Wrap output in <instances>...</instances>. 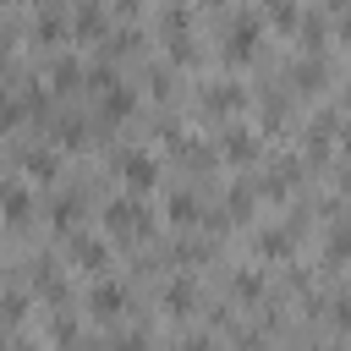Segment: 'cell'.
Masks as SVG:
<instances>
[{"label":"cell","instance_id":"d4e9b609","mask_svg":"<svg viewBox=\"0 0 351 351\" xmlns=\"http://www.w3.org/2000/svg\"><path fill=\"white\" fill-rule=\"evenodd\" d=\"M236 291H241V296H258V291H263V280H258L252 269H241V274H236Z\"/></svg>","mask_w":351,"mask_h":351},{"label":"cell","instance_id":"7402d4cb","mask_svg":"<svg viewBox=\"0 0 351 351\" xmlns=\"http://www.w3.org/2000/svg\"><path fill=\"white\" fill-rule=\"evenodd\" d=\"M82 137H88V126H82L77 115H66V121H60V143H66V148H77Z\"/></svg>","mask_w":351,"mask_h":351},{"label":"cell","instance_id":"44dd1931","mask_svg":"<svg viewBox=\"0 0 351 351\" xmlns=\"http://www.w3.org/2000/svg\"><path fill=\"white\" fill-rule=\"evenodd\" d=\"M22 115H27V104H22L16 93H0V126H16Z\"/></svg>","mask_w":351,"mask_h":351},{"label":"cell","instance_id":"603a6c76","mask_svg":"<svg viewBox=\"0 0 351 351\" xmlns=\"http://www.w3.org/2000/svg\"><path fill=\"white\" fill-rule=\"evenodd\" d=\"M269 16H274V22H280V27H296V22H302V16H296V5H291V0H269Z\"/></svg>","mask_w":351,"mask_h":351},{"label":"cell","instance_id":"d6986e66","mask_svg":"<svg viewBox=\"0 0 351 351\" xmlns=\"http://www.w3.org/2000/svg\"><path fill=\"white\" fill-rule=\"evenodd\" d=\"M346 258H351V230L335 225V230H329V263H346Z\"/></svg>","mask_w":351,"mask_h":351},{"label":"cell","instance_id":"2e32d148","mask_svg":"<svg viewBox=\"0 0 351 351\" xmlns=\"http://www.w3.org/2000/svg\"><path fill=\"white\" fill-rule=\"evenodd\" d=\"M225 214H230V219H247V214H252V186H247V181H236V186L225 192Z\"/></svg>","mask_w":351,"mask_h":351},{"label":"cell","instance_id":"9c48e42d","mask_svg":"<svg viewBox=\"0 0 351 351\" xmlns=\"http://www.w3.org/2000/svg\"><path fill=\"white\" fill-rule=\"evenodd\" d=\"M165 214H170L176 225H197V219H203V203L181 186V192H170V197H165Z\"/></svg>","mask_w":351,"mask_h":351},{"label":"cell","instance_id":"3957f363","mask_svg":"<svg viewBox=\"0 0 351 351\" xmlns=\"http://www.w3.org/2000/svg\"><path fill=\"white\" fill-rule=\"evenodd\" d=\"M132 104H137L132 82H121V77L99 82V115H104V121H126V115H132Z\"/></svg>","mask_w":351,"mask_h":351},{"label":"cell","instance_id":"7a4b0ae2","mask_svg":"<svg viewBox=\"0 0 351 351\" xmlns=\"http://www.w3.org/2000/svg\"><path fill=\"white\" fill-rule=\"evenodd\" d=\"M104 225H110V236H121V241H143V236H148V208H143L137 197H115V203L104 208Z\"/></svg>","mask_w":351,"mask_h":351},{"label":"cell","instance_id":"ac0fdd59","mask_svg":"<svg viewBox=\"0 0 351 351\" xmlns=\"http://www.w3.org/2000/svg\"><path fill=\"white\" fill-rule=\"evenodd\" d=\"M296 82H302L307 93H318V82H324V60H318V55H313V60H302V66H296Z\"/></svg>","mask_w":351,"mask_h":351},{"label":"cell","instance_id":"cb8c5ba5","mask_svg":"<svg viewBox=\"0 0 351 351\" xmlns=\"http://www.w3.org/2000/svg\"><path fill=\"white\" fill-rule=\"evenodd\" d=\"M33 33H38V44H44V38H60V16H55V11H44Z\"/></svg>","mask_w":351,"mask_h":351},{"label":"cell","instance_id":"7c38bea8","mask_svg":"<svg viewBox=\"0 0 351 351\" xmlns=\"http://www.w3.org/2000/svg\"><path fill=\"white\" fill-rule=\"evenodd\" d=\"M49 219H55V230H77V219H82V197H77V192H60L55 208H49Z\"/></svg>","mask_w":351,"mask_h":351},{"label":"cell","instance_id":"4fadbf2b","mask_svg":"<svg viewBox=\"0 0 351 351\" xmlns=\"http://www.w3.org/2000/svg\"><path fill=\"white\" fill-rule=\"evenodd\" d=\"M291 247H296V230H285V225H274V230L258 236V252L263 258H291Z\"/></svg>","mask_w":351,"mask_h":351},{"label":"cell","instance_id":"ba28073f","mask_svg":"<svg viewBox=\"0 0 351 351\" xmlns=\"http://www.w3.org/2000/svg\"><path fill=\"white\" fill-rule=\"evenodd\" d=\"M121 176H126V186H137V192H143V186H154V181H159V165H154L148 154H121Z\"/></svg>","mask_w":351,"mask_h":351},{"label":"cell","instance_id":"4316f807","mask_svg":"<svg viewBox=\"0 0 351 351\" xmlns=\"http://www.w3.org/2000/svg\"><path fill=\"white\" fill-rule=\"evenodd\" d=\"M115 5H121V11H137V5H143V0H115Z\"/></svg>","mask_w":351,"mask_h":351},{"label":"cell","instance_id":"8992f818","mask_svg":"<svg viewBox=\"0 0 351 351\" xmlns=\"http://www.w3.org/2000/svg\"><path fill=\"white\" fill-rule=\"evenodd\" d=\"M0 214H5L11 225H27V219H33V192H27L22 181H0Z\"/></svg>","mask_w":351,"mask_h":351},{"label":"cell","instance_id":"6da1fadb","mask_svg":"<svg viewBox=\"0 0 351 351\" xmlns=\"http://www.w3.org/2000/svg\"><path fill=\"white\" fill-rule=\"evenodd\" d=\"M258 44H263V16H252V11H236L230 16V27H225V60H252L258 55Z\"/></svg>","mask_w":351,"mask_h":351},{"label":"cell","instance_id":"5b68a950","mask_svg":"<svg viewBox=\"0 0 351 351\" xmlns=\"http://www.w3.org/2000/svg\"><path fill=\"white\" fill-rule=\"evenodd\" d=\"M219 154H225L230 165H252V159H258V137H252L247 126H225V132H219Z\"/></svg>","mask_w":351,"mask_h":351},{"label":"cell","instance_id":"52a82bcc","mask_svg":"<svg viewBox=\"0 0 351 351\" xmlns=\"http://www.w3.org/2000/svg\"><path fill=\"white\" fill-rule=\"evenodd\" d=\"M71 258H77V269H88V274H104V269H110V252H104V241H93V236H71Z\"/></svg>","mask_w":351,"mask_h":351},{"label":"cell","instance_id":"277c9868","mask_svg":"<svg viewBox=\"0 0 351 351\" xmlns=\"http://www.w3.org/2000/svg\"><path fill=\"white\" fill-rule=\"evenodd\" d=\"M126 302H132V296H126V285H121V280H99V285L88 291L93 318H121V313H126Z\"/></svg>","mask_w":351,"mask_h":351},{"label":"cell","instance_id":"30bf717a","mask_svg":"<svg viewBox=\"0 0 351 351\" xmlns=\"http://www.w3.org/2000/svg\"><path fill=\"white\" fill-rule=\"evenodd\" d=\"M203 104H208L214 115H230V110H241V88H236V82H208Z\"/></svg>","mask_w":351,"mask_h":351},{"label":"cell","instance_id":"83f0119b","mask_svg":"<svg viewBox=\"0 0 351 351\" xmlns=\"http://www.w3.org/2000/svg\"><path fill=\"white\" fill-rule=\"evenodd\" d=\"M340 38H346V44H351V16H346V22H340Z\"/></svg>","mask_w":351,"mask_h":351},{"label":"cell","instance_id":"5bb4252c","mask_svg":"<svg viewBox=\"0 0 351 351\" xmlns=\"http://www.w3.org/2000/svg\"><path fill=\"white\" fill-rule=\"evenodd\" d=\"M22 170H27V176H38V181H55V170H60V165H55V154H49V148H27V154H22Z\"/></svg>","mask_w":351,"mask_h":351},{"label":"cell","instance_id":"f1b7e54d","mask_svg":"<svg viewBox=\"0 0 351 351\" xmlns=\"http://www.w3.org/2000/svg\"><path fill=\"white\" fill-rule=\"evenodd\" d=\"M214 5H219V0H214Z\"/></svg>","mask_w":351,"mask_h":351},{"label":"cell","instance_id":"9a60e30c","mask_svg":"<svg viewBox=\"0 0 351 351\" xmlns=\"http://www.w3.org/2000/svg\"><path fill=\"white\" fill-rule=\"evenodd\" d=\"M329 132H335V121H329V115H318V121L307 126V154H313V159H324V154H329Z\"/></svg>","mask_w":351,"mask_h":351},{"label":"cell","instance_id":"484cf974","mask_svg":"<svg viewBox=\"0 0 351 351\" xmlns=\"http://www.w3.org/2000/svg\"><path fill=\"white\" fill-rule=\"evenodd\" d=\"M335 318H340V324H351V296H340V302H335Z\"/></svg>","mask_w":351,"mask_h":351},{"label":"cell","instance_id":"8fae6325","mask_svg":"<svg viewBox=\"0 0 351 351\" xmlns=\"http://www.w3.org/2000/svg\"><path fill=\"white\" fill-rule=\"evenodd\" d=\"M71 27H77L82 38H99V33H104V5H99V0H77V16H71Z\"/></svg>","mask_w":351,"mask_h":351},{"label":"cell","instance_id":"e0dca14e","mask_svg":"<svg viewBox=\"0 0 351 351\" xmlns=\"http://www.w3.org/2000/svg\"><path fill=\"white\" fill-rule=\"evenodd\" d=\"M49 82H55V88H77V82H82V66H77L71 55H60V60L49 66Z\"/></svg>","mask_w":351,"mask_h":351},{"label":"cell","instance_id":"ffe728a7","mask_svg":"<svg viewBox=\"0 0 351 351\" xmlns=\"http://www.w3.org/2000/svg\"><path fill=\"white\" fill-rule=\"evenodd\" d=\"M165 307H170V313H192V285H186V280L170 285V291H165Z\"/></svg>","mask_w":351,"mask_h":351}]
</instances>
